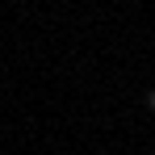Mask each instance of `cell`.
<instances>
[{"label": "cell", "instance_id": "1", "mask_svg": "<svg viewBox=\"0 0 155 155\" xmlns=\"http://www.w3.org/2000/svg\"><path fill=\"white\" fill-rule=\"evenodd\" d=\"M147 113H155V88L147 92Z\"/></svg>", "mask_w": 155, "mask_h": 155}]
</instances>
